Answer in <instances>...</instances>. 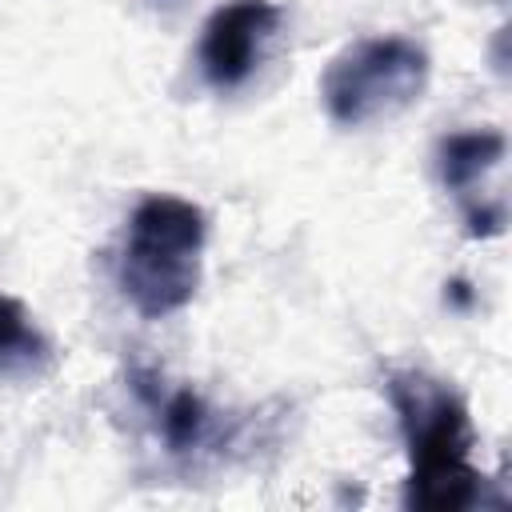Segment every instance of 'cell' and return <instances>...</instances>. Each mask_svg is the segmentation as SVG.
I'll use <instances>...</instances> for the list:
<instances>
[{
  "label": "cell",
  "mask_w": 512,
  "mask_h": 512,
  "mask_svg": "<svg viewBox=\"0 0 512 512\" xmlns=\"http://www.w3.org/2000/svg\"><path fill=\"white\" fill-rule=\"evenodd\" d=\"M56 364L52 340L40 332L32 312L0 292V380H36Z\"/></svg>",
  "instance_id": "obj_7"
},
{
  "label": "cell",
  "mask_w": 512,
  "mask_h": 512,
  "mask_svg": "<svg viewBox=\"0 0 512 512\" xmlns=\"http://www.w3.org/2000/svg\"><path fill=\"white\" fill-rule=\"evenodd\" d=\"M504 160H508V140L496 128H472V132H452L436 148V168L440 184L452 192L460 204L468 236H500L508 220V200H504Z\"/></svg>",
  "instance_id": "obj_5"
},
{
  "label": "cell",
  "mask_w": 512,
  "mask_h": 512,
  "mask_svg": "<svg viewBox=\"0 0 512 512\" xmlns=\"http://www.w3.org/2000/svg\"><path fill=\"white\" fill-rule=\"evenodd\" d=\"M428 88V52L408 36H364L340 48L324 76L320 100L332 124L364 128L412 108Z\"/></svg>",
  "instance_id": "obj_3"
},
{
  "label": "cell",
  "mask_w": 512,
  "mask_h": 512,
  "mask_svg": "<svg viewBox=\"0 0 512 512\" xmlns=\"http://www.w3.org/2000/svg\"><path fill=\"white\" fill-rule=\"evenodd\" d=\"M284 12L272 0H228L220 4L196 44V64L208 88L236 92L260 68L268 44L280 32Z\"/></svg>",
  "instance_id": "obj_6"
},
{
  "label": "cell",
  "mask_w": 512,
  "mask_h": 512,
  "mask_svg": "<svg viewBox=\"0 0 512 512\" xmlns=\"http://www.w3.org/2000/svg\"><path fill=\"white\" fill-rule=\"evenodd\" d=\"M384 392L396 408L412 476L408 504L432 512H456L480 500V472L468 460L472 420L452 384L424 368H388Z\"/></svg>",
  "instance_id": "obj_1"
},
{
  "label": "cell",
  "mask_w": 512,
  "mask_h": 512,
  "mask_svg": "<svg viewBox=\"0 0 512 512\" xmlns=\"http://www.w3.org/2000/svg\"><path fill=\"white\" fill-rule=\"evenodd\" d=\"M208 216L200 204L168 192L144 196L124 232L116 280L124 300L144 320H164L180 312L200 288Z\"/></svg>",
  "instance_id": "obj_2"
},
{
  "label": "cell",
  "mask_w": 512,
  "mask_h": 512,
  "mask_svg": "<svg viewBox=\"0 0 512 512\" xmlns=\"http://www.w3.org/2000/svg\"><path fill=\"white\" fill-rule=\"evenodd\" d=\"M140 408L152 420V432L168 460L184 468H200L208 460H220L228 448L240 444V424L216 412L196 388L188 384H164L152 368H136L128 376Z\"/></svg>",
  "instance_id": "obj_4"
}]
</instances>
